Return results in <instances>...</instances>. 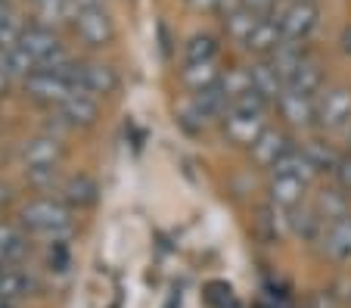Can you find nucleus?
Listing matches in <instances>:
<instances>
[{"instance_id": "nucleus-21", "label": "nucleus", "mask_w": 351, "mask_h": 308, "mask_svg": "<svg viewBox=\"0 0 351 308\" xmlns=\"http://www.w3.org/2000/svg\"><path fill=\"white\" fill-rule=\"evenodd\" d=\"M320 87H324V69L314 56H308L302 66L295 69L289 81H286V91H295V94H308V97H317Z\"/></svg>"}, {"instance_id": "nucleus-19", "label": "nucleus", "mask_w": 351, "mask_h": 308, "mask_svg": "<svg viewBox=\"0 0 351 308\" xmlns=\"http://www.w3.org/2000/svg\"><path fill=\"white\" fill-rule=\"evenodd\" d=\"M324 228H326V222L317 215V209H314V206H298V209H292V212H289V230L295 237H302V240L320 243Z\"/></svg>"}, {"instance_id": "nucleus-37", "label": "nucleus", "mask_w": 351, "mask_h": 308, "mask_svg": "<svg viewBox=\"0 0 351 308\" xmlns=\"http://www.w3.org/2000/svg\"><path fill=\"white\" fill-rule=\"evenodd\" d=\"M237 10H243V0H218L221 16H230V13H237Z\"/></svg>"}, {"instance_id": "nucleus-7", "label": "nucleus", "mask_w": 351, "mask_h": 308, "mask_svg": "<svg viewBox=\"0 0 351 308\" xmlns=\"http://www.w3.org/2000/svg\"><path fill=\"white\" fill-rule=\"evenodd\" d=\"M277 106H280L283 119L289 121L292 128H311V125H317V97L286 91V94L277 100Z\"/></svg>"}, {"instance_id": "nucleus-1", "label": "nucleus", "mask_w": 351, "mask_h": 308, "mask_svg": "<svg viewBox=\"0 0 351 308\" xmlns=\"http://www.w3.org/2000/svg\"><path fill=\"white\" fill-rule=\"evenodd\" d=\"M22 228L28 230V237L47 240L50 246H62L72 234V209L53 196H38L22 206Z\"/></svg>"}, {"instance_id": "nucleus-29", "label": "nucleus", "mask_w": 351, "mask_h": 308, "mask_svg": "<svg viewBox=\"0 0 351 308\" xmlns=\"http://www.w3.org/2000/svg\"><path fill=\"white\" fill-rule=\"evenodd\" d=\"M305 156L308 159H311V165L317 168V174H324V171H336V165H339V159H342V156L339 153H332L330 147H326V143H320V141H311V143H305Z\"/></svg>"}, {"instance_id": "nucleus-40", "label": "nucleus", "mask_w": 351, "mask_h": 308, "mask_svg": "<svg viewBox=\"0 0 351 308\" xmlns=\"http://www.w3.org/2000/svg\"><path fill=\"white\" fill-rule=\"evenodd\" d=\"M7 84H10V75H7V69L0 66V97L7 94Z\"/></svg>"}, {"instance_id": "nucleus-36", "label": "nucleus", "mask_w": 351, "mask_h": 308, "mask_svg": "<svg viewBox=\"0 0 351 308\" xmlns=\"http://www.w3.org/2000/svg\"><path fill=\"white\" fill-rule=\"evenodd\" d=\"M106 0H69V7H72V19L78 13H90V10H106L103 7Z\"/></svg>"}, {"instance_id": "nucleus-4", "label": "nucleus", "mask_w": 351, "mask_h": 308, "mask_svg": "<svg viewBox=\"0 0 351 308\" xmlns=\"http://www.w3.org/2000/svg\"><path fill=\"white\" fill-rule=\"evenodd\" d=\"M25 91L38 103H47V106H53V109H60L62 103L75 94L69 81H62L60 75H53V72H44V69H38L34 75H28V78H25Z\"/></svg>"}, {"instance_id": "nucleus-11", "label": "nucleus", "mask_w": 351, "mask_h": 308, "mask_svg": "<svg viewBox=\"0 0 351 308\" xmlns=\"http://www.w3.org/2000/svg\"><path fill=\"white\" fill-rule=\"evenodd\" d=\"M56 112H60V119L66 121L69 128H90V125H97V119H99V103H97V97H90V94H72Z\"/></svg>"}, {"instance_id": "nucleus-41", "label": "nucleus", "mask_w": 351, "mask_h": 308, "mask_svg": "<svg viewBox=\"0 0 351 308\" xmlns=\"http://www.w3.org/2000/svg\"><path fill=\"white\" fill-rule=\"evenodd\" d=\"M7 200H10V190L0 184V209H3V202H7Z\"/></svg>"}, {"instance_id": "nucleus-18", "label": "nucleus", "mask_w": 351, "mask_h": 308, "mask_svg": "<svg viewBox=\"0 0 351 308\" xmlns=\"http://www.w3.org/2000/svg\"><path fill=\"white\" fill-rule=\"evenodd\" d=\"M283 28H280V22H274V19H261L258 22V28L252 32V38L245 40V50L249 54H255V56H261V60H267V56L274 54V50L283 44Z\"/></svg>"}, {"instance_id": "nucleus-33", "label": "nucleus", "mask_w": 351, "mask_h": 308, "mask_svg": "<svg viewBox=\"0 0 351 308\" xmlns=\"http://www.w3.org/2000/svg\"><path fill=\"white\" fill-rule=\"evenodd\" d=\"M332 178H336V187L342 190L345 196H351V153L339 159V165H336V171H332Z\"/></svg>"}, {"instance_id": "nucleus-34", "label": "nucleus", "mask_w": 351, "mask_h": 308, "mask_svg": "<svg viewBox=\"0 0 351 308\" xmlns=\"http://www.w3.org/2000/svg\"><path fill=\"white\" fill-rule=\"evenodd\" d=\"M280 0H243V7L249 10V13H255L258 19H271L274 10H277Z\"/></svg>"}, {"instance_id": "nucleus-13", "label": "nucleus", "mask_w": 351, "mask_h": 308, "mask_svg": "<svg viewBox=\"0 0 351 308\" xmlns=\"http://www.w3.org/2000/svg\"><path fill=\"white\" fill-rule=\"evenodd\" d=\"M320 243H324V252L332 261H351V215L326 224Z\"/></svg>"}, {"instance_id": "nucleus-42", "label": "nucleus", "mask_w": 351, "mask_h": 308, "mask_svg": "<svg viewBox=\"0 0 351 308\" xmlns=\"http://www.w3.org/2000/svg\"><path fill=\"white\" fill-rule=\"evenodd\" d=\"M0 308H16V302H7V299H0Z\"/></svg>"}, {"instance_id": "nucleus-15", "label": "nucleus", "mask_w": 351, "mask_h": 308, "mask_svg": "<svg viewBox=\"0 0 351 308\" xmlns=\"http://www.w3.org/2000/svg\"><path fill=\"white\" fill-rule=\"evenodd\" d=\"M34 293V277L22 265H0V299L19 302Z\"/></svg>"}, {"instance_id": "nucleus-39", "label": "nucleus", "mask_w": 351, "mask_h": 308, "mask_svg": "<svg viewBox=\"0 0 351 308\" xmlns=\"http://www.w3.org/2000/svg\"><path fill=\"white\" fill-rule=\"evenodd\" d=\"M196 10H218V0H190Z\"/></svg>"}, {"instance_id": "nucleus-14", "label": "nucleus", "mask_w": 351, "mask_h": 308, "mask_svg": "<svg viewBox=\"0 0 351 308\" xmlns=\"http://www.w3.org/2000/svg\"><path fill=\"white\" fill-rule=\"evenodd\" d=\"M97 196H99V187L90 174H72L60 187V200L66 202L69 209H87L97 202Z\"/></svg>"}, {"instance_id": "nucleus-2", "label": "nucleus", "mask_w": 351, "mask_h": 308, "mask_svg": "<svg viewBox=\"0 0 351 308\" xmlns=\"http://www.w3.org/2000/svg\"><path fill=\"white\" fill-rule=\"evenodd\" d=\"M271 19L280 22L286 40H302L305 44V38L317 25V3H289V0H280Z\"/></svg>"}, {"instance_id": "nucleus-10", "label": "nucleus", "mask_w": 351, "mask_h": 308, "mask_svg": "<svg viewBox=\"0 0 351 308\" xmlns=\"http://www.w3.org/2000/svg\"><path fill=\"white\" fill-rule=\"evenodd\" d=\"M19 44L34 56V60H38V69L44 66L47 60H53V56L62 54V44H60V38L53 34V28H44V25H28L25 32H22Z\"/></svg>"}, {"instance_id": "nucleus-6", "label": "nucleus", "mask_w": 351, "mask_h": 308, "mask_svg": "<svg viewBox=\"0 0 351 308\" xmlns=\"http://www.w3.org/2000/svg\"><path fill=\"white\" fill-rule=\"evenodd\" d=\"M62 156H66V147L56 134H40L32 137V141L22 147V162L25 168H60Z\"/></svg>"}, {"instance_id": "nucleus-23", "label": "nucleus", "mask_w": 351, "mask_h": 308, "mask_svg": "<svg viewBox=\"0 0 351 308\" xmlns=\"http://www.w3.org/2000/svg\"><path fill=\"white\" fill-rule=\"evenodd\" d=\"M184 84L190 87L193 94H202V91H212V87H218L221 81V69H218V60L212 62H190V66H184Z\"/></svg>"}, {"instance_id": "nucleus-9", "label": "nucleus", "mask_w": 351, "mask_h": 308, "mask_svg": "<svg viewBox=\"0 0 351 308\" xmlns=\"http://www.w3.org/2000/svg\"><path fill=\"white\" fill-rule=\"evenodd\" d=\"M119 91V72L106 62H84L81 66V94L109 97Z\"/></svg>"}, {"instance_id": "nucleus-31", "label": "nucleus", "mask_w": 351, "mask_h": 308, "mask_svg": "<svg viewBox=\"0 0 351 308\" xmlns=\"http://www.w3.org/2000/svg\"><path fill=\"white\" fill-rule=\"evenodd\" d=\"M267 106H271V103H267L265 97L255 94V91H249V94H243V97H237V100H230L227 112H233V115H265Z\"/></svg>"}, {"instance_id": "nucleus-12", "label": "nucleus", "mask_w": 351, "mask_h": 308, "mask_svg": "<svg viewBox=\"0 0 351 308\" xmlns=\"http://www.w3.org/2000/svg\"><path fill=\"white\" fill-rule=\"evenodd\" d=\"M265 128H267L265 115H233V112L224 115V134L239 147L252 150V143L265 134Z\"/></svg>"}, {"instance_id": "nucleus-25", "label": "nucleus", "mask_w": 351, "mask_h": 308, "mask_svg": "<svg viewBox=\"0 0 351 308\" xmlns=\"http://www.w3.org/2000/svg\"><path fill=\"white\" fill-rule=\"evenodd\" d=\"M258 16L255 13H249V10H237V13H230V16H224V32H227V38L230 40H237V44H243L245 47V40L252 38V32L258 28Z\"/></svg>"}, {"instance_id": "nucleus-20", "label": "nucleus", "mask_w": 351, "mask_h": 308, "mask_svg": "<svg viewBox=\"0 0 351 308\" xmlns=\"http://www.w3.org/2000/svg\"><path fill=\"white\" fill-rule=\"evenodd\" d=\"M274 178H295V181L311 184L314 178H317V168L311 165V159L305 156V150L292 147L289 153H286L283 159L274 165Z\"/></svg>"}, {"instance_id": "nucleus-26", "label": "nucleus", "mask_w": 351, "mask_h": 308, "mask_svg": "<svg viewBox=\"0 0 351 308\" xmlns=\"http://www.w3.org/2000/svg\"><path fill=\"white\" fill-rule=\"evenodd\" d=\"M314 209H317V215L324 218L326 224L336 222V218H345V215H351V212H348V196H345L339 187H336V190H326V193H320L317 202H314Z\"/></svg>"}, {"instance_id": "nucleus-38", "label": "nucleus", "mask_w": 351, "mask_h": 308, "mask_svg": "<svg viewBox=\"0 0 351 308\" xmlns=\"http://www.w3.org/2000/svg\"><path fill=\"white\" fill-rule=\"evenodd\" d=\"M339 47H342L345 56H351V25L342 28V34H339Z\"/></svg>"}, {"instance_id": "nucleus-24", "label": "nucleus", "mask_w": 351, "mask_h": 308, "mask_svg": "<svg viewBox=\"0 0 351 308\" xmlns=\"http://www.w3.org/2000/svg\"><path fill=\"white\" fill-rule=\"evenodd\" d=\"M218 91L227 97V100H237V97L249 94V91H252V69L233 66V69H227V72H221Z\"/></svg>"}, {"instance_id": "nucleus-3", "label": "nucleus", "mask_w": 351, "mask_h": 308, "mask_svg": "<svg viewBox=\"0 0 351 308\" xmlns=\"http://www.w3.org/2000/svg\"><path fill=\"white\" fill-rule=\"evenodd\" d=\"M351 121V87H330L317 94V128L339 131Z\"/></svg>"}, {"instance_id": "nucleus-32", "label": "nucleus", "mask_w": 351, "mask_h": 308, "mask_svg": "<svg viewBox=\"0 0 351 308\" xmlns=\"http://www.w3.org/2000/svg\"><path fill=\"white\" fill-rule=\"evenodd\" d=\"M34 7H38V16H40L38 25H44V28H50L53 22L69 19V16H72L69 0H40V3H34Z\"/></svg>"}, {"instance_id": "nucleus-16", "label": "nucleus", "mask_w": 351, "mask_h": 308, "mask_svg": "<svg viewBox=\"0 0 351 308\" xmlns=\"http://www.w3.org/2000/svg\"><path fill=\"white\" fill-rule=\"evenodd\" d=\"M308 56H311V54L305 50V44H302V40H283V44H280V47L267 56V62H271V69L280 75V78L289 81L292 75H295V69L302 66Z\"/></svg>"}, {"instance_id": "nucleus-8", "label": "nucleus", "mask_w": 351, "mask_h": 308, "mask_svg": "<svg viewBox=\"0 0 351 308\" xmlns=\"http://www.w3.org/2000/svg\"><path fill=\"white\" fill-rule=\"evenodd\" d=\"M289 150H292V143L283 128H265V134L252 143V159L258 162L261 168H274Z\"/></svg>"}, {"instance_id": "nucleus-5", "label": "nucleus", "mask_w": 351, "mask_h": 308, "mask_svg": "<svg viewBox=\"0 0 351 308\" xmlns=\"http://www.w3.org/2000/svg\"><path fill=\"white\" fill-rule=\"evenodd\" d=\"M75 32L84 44L90 47H106L115 38V22L106 10H90V13H78L75 16Z\"/></svg>"}, {"instance_id": "nucleus-27", "label": "nucleus", "mask_w": 351, "mask_h": 308, "mask_svg": "<svg viewBox=\"0 0 351 308\" xmlns=\"http://www.w3.org/2000/svg\"><path fill=\"white\" fill-rule=\"evenodd\" d=\"M215 56H218V40H215L212 34H193L184 44L186 66H190V62H212Z\"/></svg>"}, {"instance_id": "nucleus-22", "label": "nucleus", "mask_w": 351, "mask_h": 308, "mask_svg": "<svg viewBox=\"0 0 351 308\" xmlns=\"http://www.w3.org/2000/svg\"><path fill=\"white\" fill-rule=\"evenodd\" d=\"M252 91L265 97L267 103H277L280 97L286 94V81L274 72L271 62L261 60V62H255V66H252Z\"/></svg>"}, {"instance_id": "nucleus-44", "label": "nucleus", "mask_w": 351, "mask_h": 308, "mask_svg": "<svg viewBox=\"0 0 351 308\" xmlns=\"http://www.w3.org/2000/svg\"><path fill=\"white\" fill-rule=\"evenodd\" d=\"M32 3H40V0H32Z\"/></svg>"}, {"instance_id": "nucleus-17", "label": "nucleus", "mask_w": 351, "mask_h": 308, "mask_svg": "<svg viewBox=\"0 0 351 308\" xmlns=\"http://www.w3.org/2000/svg\"><path fill=\"white\" fill-rule=\"evenodd\" d=\"M305 181H295V178H274L271 181V206L292 212V209L305 206Z\"/></svg>"}, {"instance_id": "nucleus-35", "label": "nucleus", "mask_w": 351, "mask_h": 308, "mask_svg": "<svg viewBox=\"0 0 351 308\" xmlns=\"http://www.w3.org/2000/svg\"><path fill=\"white\" fill-rule=\"evenodd\" d=\"M28 171V181L38 184V187H53L56 181V168H25Z\"/></svg>"}, {"instance_id": "nucleus-43", "label": "nucleus", "mask_w": 351, "mask_h": 308, "mask_svg": "<svg viewBox=\"0 0 351 308\" xmlns=\"http://www.w3.org/2000/svg\"><path fill=\"white\" fill-rule=\"evenodd\" d=\"M289 3H317V0H289Z\"/></svg>"}, {"instance_id": "nucleus-30", "label": "nucleus", "mask_w": 351, "mask_h": 308, "mask_svg": "<svg viewBox=\"0 0 351 308\" xmlns=\"http://www.w3.org/2000/svg\"><path fill=\"white\" fill-rule=\"evenodd\" d=\"M22 32H25V25L19 22V16H13L10 10H3V13H0V54L19 47Z\"/></svg>"}, {"instance_id": "nucleus-28", "label": "nucleus", "mask_w": 351, "mask_h": 308, "mask_svg": "<svg viewBox=\"0 0 351 308\" xmlns=\"http://www.w3.org/2000/svg\"><path fill=\"white\" fill-rule=\"evenodd\" d=\"M0 66L7 69V75H22V78H28V75L38 72V60H34L22 44L13 47V50H7V54H0Z\"/></svg>"}]
</instances>
